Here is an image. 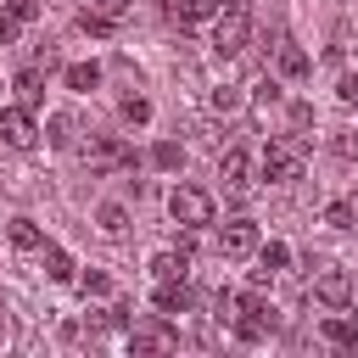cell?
Instances as JSON below:
<instances>
[{"label": "cell", "instance_id": "obj_23", "mask_svg": "<svg viewBox=\"0 0 358 358\" xmlns=\"http://www.w3.org/2000/svg\"><path fill=\"white\" fill-rule=\"evenodd\" d=\"M117 117H123L129 129H140V123H151V101H145V95H123V101H117Z\"/></svg>", "mask_w": 358, "mask_h": 358}, {"label": "cell", "instance_id": "obj_4", "mask_svg": "<svg viewBox=\"0 0 358 358\" xmlns=\"http://www.w3.org/2000/svg\"><path fill=\"white\" fill-rule=\"evenodd\" d=\"M246 39H252V17H246L241 0H229V6L218 11V22H213V50H218V56H241Z\"/></svg>", "mask_w": 358, "mask_h": 358}, {"label": "cell", "instance_id": "obj_36", "mask_svg": "<svg viewBox=\"0 0 358 358\" xmlns=\"http://www.w3.org/2000/svg\"><path fill=\"white\" fill-rule=\"evenodd\" d=\"M352 324H358V313H352Z\"/></svg>", "mask_w": 358, "mask_h": 358}, {"label": "cell", "instance_id": "obj_28", "mask_svg": "<svg viewBox=\"0 0 358 358\" xmlns=\"http://www.w3.org/2000/svg\"><path fill=\"white\" fill-rule=\"evenodd\" d=\"M78 291H84V296H106V291H112V280H106L101 268H84V274H78Z\"/></svg>", "mask_w": 358, "mask_h": 358}, {"label": "cell", "instance_id": "obj_9", "mask_svg": "<svg viewBox=\"0 0 358 358\" xmlns=\"http://www.w3.org/2000/svg\"><path fill=\"white\" fill-rule=\"evenodd\" d=\"M257 246H263V241H257V224H252V218H229V224L218 229V257H229V263H235V257H252Z\"/></svg>", "mask_w": 358, "mask_h": 358}, {"label": "cell", "instance_id": "obj_8", "mask_svg": "<svg viewBox=\"0 0 358 358\" xmlns=\"http://www.w3.org/2000/svg\"><path fill=\"white\" fill-rule=\"evenodd\" d=\"M0 140H6L11 151H34V145H39L34 106H6V112H0Z\"/></svg>", "mask_w": 358, "mask_h": 358}, {"label": "cell", "instance_id": "obj_33", "mask_svg": "<svg viewBox=\"0 0 358 358\" xmlns=\"http://www.w3.org/2000/svg\"><path fill=\"white\" fill-rule=\"evenodd\" d=\"M336 95H341V101H347V106H358V73H347V78H341V84H336Z\"/></svg>", "mask_w": 358, "mask_h": 358}, {"label": "cell", "instance_id": "obj_21", "mask_svg": "<svg viewBox=\"0 0 358 358\" xmlns=\"http://www.w3.org/2000/svg\"><path fill=\"white\" fill-rule=\"evenodd\" d=\"M62 78H67V90H78V95H90V90L101 84V67H95V62H73V67H67Z\"/></svg>", "mask_w": 358, "mask_h": 358}, {"label": "cell", "instance_id": "obj_2", "mask_svg": "<svg viewBox=\"0 0 358 358\" xmlns=\"http://www.w3.org/2000/svg\"><path fill=\"white\" fill-rule=\"evenodd\" d=\"M274 308L263 302V285L257 291H246V296H235V313H229V330H235V341H263V336H274Z\"/></svg>", "mask_w": 358, "mask_h": 358}, {"label": "cell", "instance_id": "obj_16", "mask_svg": "<svg viewBox=\"0 0 358 358\" xmlns=\"http://www.w3.org/2000/svg\"><path fill=\"white\" fill-rule=\"evenodd\" d=\"M319 336H324L330 347H341V352H358V324H352V319H324Z\"/></svg>", "mask_w": 358, "mask_h": 358}, {"label": "cell", "instance_id": "obj_27", "mask_svg": "<svg viewBox=\"0 0 358 358\" xmlns=\"http://www.w3.org/2000/svg\"><path fill=\"white\" fill-rule=\"evenodd\" d=\"M50 145H56V151H67V145H73V117H67V112H56V117H50Z\"/></svg>", "mask_w": 358, "mask_h": 358}, {"label": "cell", "instance_id": "obj_7", "mask_svg": "<svg viewBox=\"0 0 358 358\" xmlns=\"http://www.w3.org/2000/svg\"><path fill=\"white\" fill-rule=\"evenodd\" d=\"M129 347H134V352H173V347H179V330L168 324V313H157V319H129Z\"/></svg>", "mask_w": 358, "mask_h": 358}, {"label": "cell", "instance_id": "obj_18", "mask_svg": "<svg viewBox=\"0 0 358 358\" xmlns=\"http://www.w3.org/2000/svg\"><path fill=\"white\" fill-rule=\"evenodd\" d=\"M17 95H22V106H39L45 101V67H22L17 73Z\"/></svg>", "mask_w": 358, "mask_h": 358}, {"label": "cell", "instance_id": "obj_31", "mask_svg": "<svg viewBox=\"0 0 358 358\" xmlns=\"http://www.w3.org/2000/svg\"><path fill=\"white\" fill-rule=\"evenodd\" d=\"M241 106V90H213V112H235Z\"/></svg>", "mask_w": 358, "mask_h": 358}, {"label": "cell", "instance_id": "obj_30", "mask_svg": "<svg viewBox=\"0 0 358 358\" xmlns=\"http://www.w3.org/2000/svg\"><path fill=\"white\" fill-rule=\"evenodd\" d=\"M17 34H22V17L11 6H0V45H17Z\"/></svg>", "mask_w": 358, "mask_h": 358}, {"label": "cell", "instance_id": "obj_35", "mask_svg": "<svg viewBox=\"0 0 358 358\" xmlns=\"http://www.w3.org/2000/svg\"><path fill=\"white\" fill-rule=\"evenodd\" d=\"M0 341H6V313H0Z\"/></svg>", "mask_w": 358, "mask_h": 358}, {"label": "cell", "instance_id": "obj_11", "mask_svg": "<svg viewBox=\"0 0 358 358\" xmlns=\"http://www.w3.org/2000/svg\"><path fill=\"white\" fill-rule=\"evenodd\" d=\"M274 67H280V78H308V73H313L308 50L291 45V39H274Z\"/></svg>", "mask_w": 358, "mask_h": 358}, {"label": "cell", "instance_id": "obj_6", "mask_svg": "<svg viewBox=\"0 0 358 358\" xmlns=\"http://www.w3.org/2000/svg\"><path fill=\"white\" fill-rule=\"evenodd\" d=\"M84 162H90V173H123V168H134V151L117 134H90Z\"/></svg>", "mask_w": 358, "mask_h": 358}, {"label": "cell", "instance_id": "obj_13", "mask_svg": "<svg viewBox=\"0 0 358 358\" xmlns=\"http://www.w3.org/2000/svg\"><path fill=\"white\" fill-rule=\"evenodd\" d=\"M190 308H196V296H190L185 280H162V285H157V313L179 319V313H190Z\"/></svg>", "mask_w": 358, "mask_h": 358}, {"label": "cell", "instance_id": "obj_24", "mask_svg": "<svg viewBox=\"0 0 358 358\" xmlns=\"http://www.w3.org/2000/svg\"><path fill=\"white\" fill-rule=\"evenodd\" d=\"M352 218H358V201H330L324 207V224L330 229H352Z\"/></svg>", "mask_w": 358, "mask_h": 358}, {"label": "cell", "instance_id": "obj_20", "mask_svg": "<svg viewBox=\"0 0 358 358\" xmlns=\"http://www.w3.org/2000/svg\"><path fill=\"white\" fill-rule=\"evenodd\" d=\"M45 274H50L56 285H67V280H78V268H73V257H67L62 246H50V241H45Z\"/></svg>", "mask_w": 358, "mask_h": 358}, {"label": "cell", "instance_id": "obj_12", "mask_svg": "<svg viewBox=\"0 0 358 358\" xmlns=\"http://www.w3.org/2000/svg\"><path fill=\"white\" fill-rule=\"evenodd\" d=\"M291 263V246L285 241H268V246H257V268H252V285H268L280 268Z\"/></svg>", "mask_w": 358, "mask_h": 358}, {"label": "cell", "instance_id": "obj_34", "mask_svg": "<svg viewBox=\"0 0 358 358\" xmlns=\"http://www.w3.org/2000/svg\"><path fill=\"white\" fill-rule=\"evenodd\" d=\"M6 6H11L22 22H34V17H39V0H6Z\"/></svg>", "mask_w": 358, "mask_h": 358}, {"label": "cell", "instance_id": "obj_15", "mask_svg": "<svg viewBox=\"0 0 358 358\" xmlns=\"http://www.w3.org/2000/svg\"><path fill=\"white\" fill-rule=\"evenodd\" d=\"M151 274H157V280H185V274H190V252H185V246H179V252H157V257H151Z\"/></svg>", "mask_w": 358, "mask_h": 358}, {"label": "cell", "instance_id": "obj_19", "mask_svg": "<svg viewBox=\"0 0 358 358\" xmlns=\"http://www.w3.org/2000/svg\"><path fill=\"white\" fill-rule=\"evenodd\" d=\"M95 224H101V235H112V241H123V235H129V207H117V201H106V207L95 213Z\"/></svg>", "mask_w": 358, "mask_h": 358}, {"label": "cell", "instance_id": "obj_14", "mask_svg": "<svg viewBox=\"0 0 358 358\" xmlns=\"http://www.w3.org/2000/svg\"><path fill=\"white\" fill-rule=\"evenodd\" d=\"M6 235H11V246H17V252H45V235H39V224H34V218H11V224H6Z\"/></svg>", "mask_w": 358, "mask_h": 358}, {"label": "cell", "instance_id": "obj_10", "mask_svg": "<svg viewBox=\"0 0 358 358\" xmlns=\"http://www.w3.org/2000/svg\"><path fill=\"white\" fill-rule=\"evenodd\" d=\"M218 179H224L229 196H252V157H246L241 145H229V151L218 157Z\"/></svg>", "mask_w": 358, "mask_h": 358}, {"label": "cell", "instance_id": "obj_26", "mask_svg": "<svg viewBox=\"0 0 358 358\" xmlns=\"http://www.w3.org/2000/svg\"><path fill=\"white\" fill-rule=\"evenodd\" d=\"M129 6H134V0H90V11H95V17H106L112 28H117V22L129 17Z\"/></svg>", "mask_w": 358, "mask_h": 358}, {"label": "cell", "instance_id": "obj_29", "mask_svg": "<svg viewBox=\"0 0 358 358\" xmlns=\"http://www.w3.org/2000/svg\"><path fill=\"white\" fill-rule=\"evenodd\" d=\"M330 151H336L341 162H358V134H352V129H341V134L330 140Z\"/></svg>", "mask_w": 358, "mask_h": 358}, {"label": "cell", "instance_id": "obj_17", "mask_svg": "<svg viewBox=\"0 0 358 358\" xmlns=\"http://www.w3.org/2000/svg\"><path fill=\"white\" fill-rule=\"evenodd\" d=\"M224 6H229V0H179V6H173V22L190 28V22H201V17H218Z\"/></svg>", "mask_w": 358, "mask_h": 358}, {"label": "cell", "instance_id": "obj_3", "mask_svg": "<svg viewBox=\"0 0 358 358\" xmlns=\"http://www.w3.org/2000/svg\"><path fill=\"white\" fill-rule=\"evenodd\" d=\"M168 213H173V224H185V229H207L213 224V190H201V185H179L173 196H168Z\"/></svg>", "mask_w": 358, "mask_h": 358}, {"label": "cell", "instance_id": "obj_1", "mask_svg": "<svg viewBox=\"0 0 358 358\" xmlns=\"http://www.w3.org/2000/svg\"><path fill=\"white\" fill-rule=\"evenodd\" d=\"M302 168H308V140L302 134H280V140L263 145V179L268 185H291V179H302Z\"/></svg>", "mask_w": 358, "mask_h": 358}, {"label": "cell", "instance_id": "obj_25", "mask_svg": "<svg viewBox=\"0 0 358 358\" xmlns=\"http://www.w3.org/2000/svg\"><path fill=\"white\" fill-rule=\"evenodd\" d=\"M78 28H84V34H90V39H112V34H117V28H112V22H106V17H95V11H90V6H84V11H78Z\"/></svg>", "mask_w": 358, "mask_h": 358}, {"label": "cell", "instance_id": "obj_22", "mask_svg": "<svg viewBox=\"0 0 358 358\" xmlns=\"http://www.w3.org/2000/svg\"><path fill=\"white\" fill-rule=\"evenodd\" d=\"M151 168H162V173H179V168H185V145H173V140H157V145H151Z\"/></svg>", "mask_w": 358, "mask_h": 358}, {"label": "cell", "instance_id": "obj_5", "mask_svg": "<svg viewBox=\"0 0 358 358\" xmlns=\"http://www.w3.org/2000/svg\"><path fill=\"white\" fill-rule=\"evenodd\" d=\"M308 268H313L308 291H313L324 308H352V274H347V268H336V263H308Z\"/></svg>", "mask_w": 358, "mask_h": 358}, {"label": "cell", "instance_id": "obj_32", "mask_svg": "<svg viewBox=\"0 0 358 358\" xmlns=\"http://www.w3.org/2000/svg\"><path fill=\"white\" fill-rule=\"evenodd\" d=\"M313 123V106L308 101H291V129H308Z\"/></svg>", "mask_w": 358, "mask_h": 358}]
</instances>
